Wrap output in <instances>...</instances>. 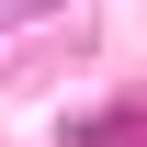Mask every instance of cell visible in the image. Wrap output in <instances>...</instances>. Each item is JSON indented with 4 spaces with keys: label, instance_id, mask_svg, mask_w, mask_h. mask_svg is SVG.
<instances>
[{
    "label": "cell",
    "instance_id": "6da1fadb",
    "mask_svg": "<svg viewBox=\"0 0 147 147\" xmlns=\"http://www.w3.org/2000/svg\"><path fill=\"white\" fill-rule=\"evenodd\" d=\"M57 147H147V113L136 102H102V113H68Z\"/></svg>",
    "mask_w": 147,
    "mask_h": 147
},
{
    "label": "cell",
    "instance_id": "7a4b0ae2",
    "mask_svg": "<svg viewBox=\"0 0 147 147\" xmlns=\"http://www.w3.org/2000/svg\"><path fill=\"white\" fill-rule=\"evenodd\" d=\"M45 11H68V0H0V34H23V23H45Z\"/></svg>",
    "mask_w": 147,
    "mask_h": 147
}]
</instances>
